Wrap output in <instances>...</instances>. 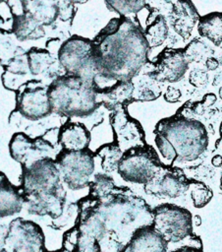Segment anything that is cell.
Here are the masks:
<instances>
[{"instance_id": "cell-29", "label": "cell", "mask_w": 222, "mask_h": 252, "mask_svg": "<svg viewBox=\"0 0 222 252\" xmlns=\"http://www.w3.org/2000/svg\"><path fill=\"white\" fill-rule=\"evenodd\" d=\"M88 195L97 199H101L114 192L117 189V186L115 185L113 178L108 174L97 173L91 178L88 184Z\"/></svg>"}, {"instance_id": "cell-17", "label": "cell", "mask_w": 222, "mask_h": 252, "mask_svg": "<svg viewBox=\"0 0 222 252\" xmlns=\"http://www.w3.org/2000/svg\"><path fill=\"white\" fill-rule=\"evenodd\" d=\"M121 252H169V243L152 226L137 228Z\"/></svg>"}, {"instance_id": "cell-39", "label": "cell", "mask_w": 222, "mask_h": 252, "mask_svg": "<svg viewBox=\"0 0 222 252\" xmlns=\"http://www.w3.org/2000/svg\"><path fill=\"white\" fill-rule=\"evenodd\" d=\"M169 252H202V248L191 246V245H181L173 250L169 249Z\"/></svg>"}, {"instance_id": "cell-10", "label": "cell", "mask_w": 222, "mask_h": 252, "mask_svg": "<svg viewBox=\"0 0 222 252\" xmlns=\"http://www.w3.org/2000/svg\"><path fill=\"white\" fill-rule=\"evenodd\" d=\"M16 111L24 118L36 121L53 113L48 95V86L31 80L17 91Z\"/></svg>"}, {"instance_id": "cell-16", "label": "cell", "mask_w": 222, "mask_h": 252, "mask_svg": "<svg viewBox=\"0 0 222 252\" xmlns=\"http://www.w3.org/2000/svg\"><path fill=\"white\" fill-rule=\"evenodd\" d=\"M24 206H26L29 214L57 219L64 211L65 190L63 188L48 193L24 195Z\"/></svg>"}, {"instance_id": "cell-1", "label": "cell", "mask_w": 222, "mask_h": 252, "mask_svg": "<svg viewBox=\"0 0 222 252\" xmlns=\"http://www.w3.org/2000/svg\"><path fill=\"white\" fill-rule=\"evenodd\" d=\"M149 48L142 28L120 16L92 39V63L97 73L118 81H131L146 64Z\"/></svg>"}, {"instance_id": "cell-47", "label": "cell", "mask_w": 222, "mask_h": 252, "mask_svg": "<svg viewBox=\"0 0 222 252\" xmlns=\"http://www.w3.org/2000/svg\"><path fill=\"white\" fill-rule=\"evenodd\" d=\"M219 94H220V97L222 98V87H221L220 90H219Z\"/></svg>"}, {"instance_id": "cell-13", "label": "cell", "mask_w": 222, "mask_h": 252, "mask_svg": "<svg viewBox=\"0 0 222 252\" xmlns=\"http://www.w3.org/2000/svg\"><path fill=\"white\" fill-rule=\"evenodd\" d=\"M110 124L113 130L114 142H116L123 153L132 148L147 145L141 125L137 119L130 116L127 107L112 110Z\"/></svg>"}, {"instance_id": "cell-40", "label": "cell", "mask_w": 222, "mask_h": 252, "mask_svg": "<svg viewBox=\"0 0 222 252\" xmlns=\"http://www.w3.org/2000/svg\"><path fill=\"white\" fill-rule=\"evenodd\" d=\"M204 66L207 68V70L213 71V70H215V69L218 68V66H219V61H218V59H216L215 57L209 56V57L206 58L205 63H204Z\"/></svg>"}, {"instance_id": "cell-33", "label": "cell", "mask_w": 222, "mask_h": 252, "mask_svg": "<svg viewBox=\"0 0 222 252\" xmlns=\"http://www.w3.org/2000/svg\"><path fill=\"white\" fill-rule=\"evenodd\" d=\"M154 133H155L154 142L162 158H165L166 160H169L170 162L175 161L177 159V152L174 146L161 133H158V132H154Z\"/></svg>"}, {"instance_id": "cell-26", "label": "cell", "mask_w": 222, "mask_h": 252, "mask_svg": "<svg viewBox=\"0 0 222 252\" xmlns=\"http://www.w3.org/2000/svg\"><path fill=\"white\" fill-rule=\"evenodd\" d=\"M134 84V94L133 99L134 101H147L154 100L161 94V89L157 85V81H155L152 77H150L147 73L144 76L139 79L136 83L132 81Z\"/></svg>"}, {"instance_id": "cell-37", "label": "cell", "mask_w": 222, "mask_h": 252, "mask_svg": "<svg viewBox=\"0 0 222 252\" xmlns=\"http://www.w3.org/2000/svg\"><path fill=\"white\" fill-rule=\"evenodd\" d=\"M14 14L12 12V9L8 3L7 0H0V21L5 24L9 21H12L13 23Z\"/></svg>"}, {"instance_id": "cell-44", "label": "cell", "mask_w": 222, "mask_h": 252, "mask_svg": "<svg viewBox=\"0 0 222 252\" xmlns=\"http://www.w3.org/2000/svg\"><path fill=\"white\" fill-rule=\"evenodd\" d=\"M193 223L195 225V226H199L201 224V219L198 215H195L193 217Z\"/></svg>"}, {"instance_id": "cell-18", "label": "cell", "mask_w": 222, "mask_h": 252, "mask_svg": "<svg viewBox=\"0 0 222 252\" xmlns=\"http://www.w3.org/2000/svg\"><path fill=\"white\" fill-rule=\"evenodd\" d=\"M172 4L169 21L174 31L184 39L190 37L199 19L198 13L191 0H167Z\"/></svg>"}, {"instance_id": "cell-9", "label": "cell", "mask_w": 222, "mask_h": 252, "mask_svg": "<svg viewBox=\"0 0 222 252\" xmlns=\"http://www.w3.org/2000/svg\"><path fill=\"white\" fill-rule=\"evenodd\" d=\"M20 188L24 195L48 193L63 189L55 158H44L22 167Z\"/></svg>"}, {"instance_id": "cell-8", "label": "cell", "mask_w": 222, "mask_h": 252, "mask_svg": "<svg viewBox=\"0 0 222 252\" xmlns=\"http://www.w3.org/2000/svg\"><path fill=\"white\" fill-rule=\"evenodd\" d=\"M58 61L65 74L76 75L91 82L96 73L92 63V40L74 35L65 40L57 52Z\"/></svg>"}, {"instance_id": "cell-31", "label": "cell", "mask_w": 222, "mask_h": 252, "mask_svg": "<svg viewBox=\"0 0 222 252\" xmlns=\"http://www.w3.org/2000/svg\"><path fill=\"white\" fill-rule=\"evenodd\" d=\"M213 50L198 38L193 39L186 48H184V54L189 63L199 62L202 59L211 56Z\"/></svg>"}, {"instance_id": "cell-36", "label": "cell", "mask_w": 222, "mask_h": 252, "mask_svg": "<svg viewBox=\"0 0 222 252\" xmlns=\"http://www.w3.org/2000/svg\"><path fill=\"white\" fill-rule=\"evenodd\" d=\"M189 82L194 87H202L208 82V75L201 69H194L190 72Z\"/></svg>"}, {"instance_id": "cell-42", "label": "cell", "mask_w": 222, "mask_h": 252, "mask_svg": "<svg viewBox=\"0 0 222 252\" xmlns=\"http://www.w3.org/2000/svg\"><path fill=\"white\" fill-rule=\"evenodd\" d=\"M7 232H8V226L0 224V250L4 248Z\"/></svg>"}, {"instance_id": "cell-12", "label": "cell", "mask_w": 222, "mask_h": 252, "mask_svg": "<svg viewBox=\"0 0 222 252\" xmlns=\"http://www.w3.org/2000/svg\"><path fill=\"white\" fill-rule=\"evenodd\" d=\"M9 153L11 158L19 162L22 167L44 158H55L57 156L54 145L44 136L32 139L22 132L15 133L12 136L9 142Z\"/></svg>"}, {"instance_id": "cell-28", "label": "cell", "mask_w": 222, "mask_h": 252, "mask_svg": "<svg viewBox=\"0 0 222 252\" xmlns=\"http://www.w3.org/2000/svg\"><path fill=\"white\" fill-rule=\"evenodd\" d=\"M17 37L13 32L0 31V62L7 65L14 57L25 53L22 47L16 43Z\"/></svg>"}, {"instance_id": "cell-41", "label": "cell", "mask_w": 222, "mask_h": 252, "mask_svg": "<svg viewBox=\"0 0 222 252\" xmlns=\"http://www.w3.org/2000/svg\"><path fill=\"white\" fill-rule=\"evenodd\" d=\"M216 101V95L212 93H209V94H206L203 98H202V104L204 106H210L212 105L214 102Z\"/></svg>"}, {"instance_id": "cell-7", "label": "cell", "mask_w": 222, "mask_h": 252, "mask_svg": "<svg viewBox=\"0 0 222 252\" xmlns=\"http://www.w3.org/2000/svg\"><path fill=\"white\" fill-rule=\"evenodd\" d=\"M94 154L87 148L80 151L62 150L57 154V163L62 181L72 190L88 186L94 171Z\"/></svg>"}, {"instance_id": "cell-15", "label": "cell", "mask_w": 222, "mask_h": 252, "mask_svg": "<svg viewBox=\"0 0 222 252\" xmlns=\"http://www.w3.org/2000/svg\"><path fill=\"white\" fill-rule=\"evenodd\" d=\"M192 183L179 168L163 166L160 171L144 185L147 194L157 197L176 198L185 193Z\"/></svg>"}, {"instance_id": "cell-34", "label": "cell", "mask_w": 222, "mask_h": 252, "mask_svg": "<svg viewBox=\"0 0 222 252\" xmlns=\"http://www.w3.org/2000/svg\"><path fill=\"white\" fill-rule=\"evenodd\" d=\"M72 252H102V250L97 238L80 231L78 243Z\"/></svg>"}, {"instance_id": "cell-2", "label": "cell", "mask_w": 222, "mask_h": 252, "mask_svg": "<svg viewBox=\"0 0 222 252\" xmlns=\"http://www.w3.org/2000/svg\"><path fill=\"white\" fill-rule=\"evenodd\" d=\"M96 211L104 220L107 230L115 232L125 245L137 228L151 224L153 219L152 210L144 200L130 189L121 187L98 199Z\"/></svg>"}, {"instance_id": "cell-25", "label": "cell", "mask_w": 222, "mask_h": 252, "mask_svg": "<svg viewBox=\"0 0 222 252\" xmlns=\"http://www.w3.org/2000/svg\"><path fill=\"white\" fill-rule=\"evenodd\" d=\"M122 155L123 151L114 141L112 143L102 145L95 152V156L100 158L101 168L108 173L117 170Z\"/></svg>"}, {"instance_id": "cell-11", "label": "cell", "mask_w": 222, "mask_h": 252, "mask_svg": "<svg viewBox=\"0 0 222 252\" xmlns=\"http://www.w3.org/2000/svg\"><path fill=\"white\" fill-rule=\"evenodd\" d=\"M4 249L9 252H45L42 228L32 220L16 218L8 226Z\"/></svg>"}, {"instance_id": "cell-46", "label": "cell", "mask_w": 222, "mask_h": 252, "mask_svg": "<svg viewBox=\"0 0 222 252\" xmlns=\"http://www.w3.org/2000/svg\"><path fill=\"white\" fill-rule=\"evenodd\" d=\"M219 131H220V136L222 137V122L220 124V128H219Z\"/></svg>"}, {"instance_id": "cell-30", "label": "cell", "mask_w": 222, "mask_h": 252, "mask_svg": "<svg viewBox=\"0 0 222 252\" xmlns=\"http://www.w3.org/2000/svg\"><path fill=\"white\" fill-rule=\"evenodd\" d=\"M109 10L120 16L136 14L145 7V0H104Z\"/></svg>"}, {"instance_id": "cell-43", "label": "cell", "mask_w": 222, "mask_h": 252, "mask_svg": "<svg viewBox=\"0 0 222 252\" xmlns=\"http://www.w3.org/2000/svg\"><path fill=\"white\" fill-rule=\"evenodd\" d=\"M211 163L215 167H220L222 165V156H220V155L214 156L211 159Z\"/></svg>"}, {"instance_id": "cell-35", "label": "cell", "mask_w": 222, "mask_h": 252, "mask_svg": "<svg viewBox=\"0 0 222 252\" xmlns=\"http://www.w3.org/2000/svg\"><path fill=\"white\" fill-rule=\"evenodd\" d=\"M80 236V229L75 224L72 228H70L63 237V249L66 252H72L76 247Z\"/></svg>"}, {"instance_id": "cell-23", "label": "cell", "mask_w": 222, "mask_h": 252, "mask_svg": "<svg viewBox=\"0 0 222 252\" xmlns=\"http://www.w3.org/2000/svg\"><path fill=\"white\" fill-rule=\"evenodd\" d=\"M12 32L20 41L36 40L45 35V27L28 14L14 16Z\"/></svg>"}, {"instance_id": "cell-24", "label": "cell", "mask_w": 222, "mask_h": 252, "mask_svg": "<svg viewBox=\"0 0 222 252\" xmlns=\"http://www.w3.org/2000/svg\"><path fill=\"white\" fill-rule=\"evenodd\" d=\"M197 31L202 37L219 45L222 42V13L212 12L199 17Z\"/></svg>"}, {"instance_id": "cell-45", "label": "cell", "mask_w": 222, "mask_h": 252, "mask_svg": "<svg viewBox=\"0 0 222 252\" xmlns=\"http://www.w3.org/2000/svg\"><path fill=\"white\" fill-rule=\"evenodd\" d=\"M68 1L72 2L73 4H76V3H84V2H86L87 0H68Z\"/></svg>"}, {"instance_id": "cell-21", "label": "cell", "mask_w": 222, "mask_h": 252, "mask_svg": "<svg viewBox=\"0 0 222 252\" xmlns=\"http://www.w3.org/2000/svg\"><path fill=\"white\" fill-rule=\"evenodd\" d=\"M24 204L22 189L14 186L6 175L0 172V219L19 214Z\"/></svg>"}, {"instance_id": "cell-27", "label": "cell", "mask_w": 222, "mask_h": 252, "mask_svg": "<svg viewBox=\"0 0 222 252\" xmlns=\"http://www.w3.org/2000/svg\"><path fill=\"white\" fill-rule=\"evenodd\" d=\"M144 36L149 47H156L161 45L168 36V24L165 16H156L151 23H148L146 29L143 31Z\"/></svg>"}, {"instance_id": "cell-4", "label": "cell", "mask_w": 222, "mask_h": 252, "mask_svg": "<svg viewBox=\"0 0 222 252\" xmlns=\"http://www.w3.org/2000/svg\"><path fill=\"white\" fill-rule=\"evenodd\" d=\"M154 132L164 135L174 146L177 159L192 161L207 149L208 135L205 126L194 119L175 115L159 121Z\"/></svg>"}, {"instance_id": "cell-38", "label": "cell", "mask_w": 222, "mask_h": 252, "mask_svg": "<svg viewBox=\"0 0 222 252\" xmlns=\"http://www.w3.org/2000/svg\"><path fill=\"white\" fill-rule=\"evenodd\" d=\"M182 94H181V91L177 88H174V87H168L165 94H164V99L170 103H173V102H176L180 99Z\"/></svg>"}, {"instance_id": "cell-22", "label": "cell", "mask_w": 222, "mask_h": 252, "mask_svg": "<svg viewBox=\"0 0 222 252\" xmlns=\"http://www.w3.org/2000/svg\"><path fill=\"white\" fill-rule=\"evenodd\" d=\"M134 84L131 81H119L104 93L97 94V100L109 110H115L134 101Z\"/></svg>"}, {"instance_id": "cell-14", "label": "cell", "mask_w": 222, "mask_h": 252, "mask_svg": "<svg viewBox=\"0 0 222 252\" xmlns=\"http://www.w3.org/2000/svg\"><path fill=\"white\" fill-rule=\"evenodd\" d=\"M189 68L184 49L165 48L152 64L147 74L157 82L175 83L180 81Z\"/></svg>"}, {"instance_id": "cell-19", "label": "cell", "mask_w": 222, "mask_h": 252, "mask_svg": "<svg viewBox=\"0 0 222 252\" xmlns=\"http://www.w3.org/2000/svg\"><path fill=\"white\" fill-rule=\"evenodd\" d=\"M28 62L29 72L32 77L48 78L52 81L57 77L64 75L58 58L52 55L47 49L31 47L28 52Z\"/></svg>"}, {"instance_id": "cell-32", "label": "cell", "mask_w": 222, "mask_h": 252, "mask_svg": "<svg viewBox=\"0 0 222 252\" xmlns=\"http://www.w3.org/2000/svg\"><path fill=\"white\" fill-rule=\"evenodd\" d=\"M189 189H191V197L195 208L204 207L209 203L213 196V193L208 186L197 181L192 180Z\"/></svg>"}, {"instance_id": "cell-6", "label": "cell", "mask_w": 222, "mask_h": 252, "mask_svg": "<svg viewBox=\"0 0 222 252\" xmlns=\"http://www.w3.org/2000/svg\"><path fill=\"white\" fill-rule=\"evenodd\" d=\"M152 226L170 244L181 243L193 233L192 213L180 206L164 203L152 210Z\"/></svg>"}, {"instance_id": "cell-3", "label": "cell", "mask_w": 222, "mask_h": 252, "mask_svg": "<svg viewBox=\"0 0 222 252\" xmlns=\"http://www.w3.org/2000/svg\"><path fill=\"white\" fill-rule=\"evenodd\" d=\"M48 95L53 112L69 118L90 116L100 106L91 82L76 75L64 74L51 81Z\"/></svg>"}, {"instance_id": "cell-20", "label": "cell", "mask_w": 222, "mask_h": 252, "mask_svg": "<svg viewBox=\"0 0 222 252\" xmlns=\"http://www.w3.org/2000/svg\"><path fill=\"white\" fill-rule=\"evenodd\" d=\"M90 143V132L83 123L68 121L59 128L58 145L62 150L80 151L87 149Z\"/></svg>"}, {"instance_id": "cell-5", "label": "cell", "mask_w": 222, "mask_h": 252, "mask_svg": "<svg viewBox=\"0 0 222 252\" xmlns=\"http://www.w3.org/2000/svg\"><path fill=\"white\" fill-rule=\"evenodd\" d=\"M163 166L154 149L145 145L124 152L117 172L122 179L129 183L145 185Z\"/></svg>"}]
</instances>
